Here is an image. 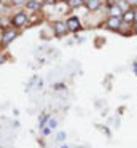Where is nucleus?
Listing matches in <instances>:
<instances>
[{"instance_id": "obj_7", "label": "nucleus", "mask_w": 137, "mask_h": 148, "mask_svg": "<svg viewBox=\"0 0 137 148\" xmlns=\"http://www.w3.org/2000/svg\"><path fill=\"white\" fill-rule=\"evenodd\" d=\"M121 14H123V10L120 8V5H113V7H110V16L120 18Z\"/></svg>"}, {"instance_id": "obj_4", "label": "nucleus", "mask_w": 137, "mask_h": 148, "mask_svg": "<svg viewBox=\"0 0 137 148\" xmlns=\"http://www.w3.org/2000/svg\"><path fill=\"white\" fill-rule=\"evenodd\" d=\"M53 27H54V32H56V35H64V34L69 30L67 24H64V23H56Z\"/></svg>"}, {"instance_id": "obj_12", "label": "nucleus", "mask_w": 137, "mask_h": 148, "mask_svg": "<svg viewBox=\"0 0 137 148\" xmlns=\"http://www.w3.org/2000/svg\"><path fill=\"white\" fill-rule=\"evenodd\" d=\"M129 5H137V0H126Z\"/></svg>"}, {"instance_id": "obj_3", "label": "nucleus", "mask_w": 137, "mask_h": 148, "mask_svg": "<svg viewBox=\"0 0 137 148\" xmlns=\"http://www.w3.org/2000/svg\"><path fill=\"white\" fill-rule=\"evenodd\" d=\"M25 21H27V16H25L24 13H18L14 18H13V24H14V26H18V27L24 26Z\"/></svg>"}, {"instance_id": "obj_8", "label": "nucleus", "mask_w": 137, "mask_h": 148, "mask_svg": "<svg viewBox=\"0 0 137 148\" xmlns=\"http://www.w3.org/2000/svg\"><path fill=\"white\" fill-rule=\"evenodd\" d=\"M123 19L126 21V23H131V21L136 19V14H134V11H126V13L123 14Z\"/></svg>"}, {"instance_id": "obj_13", "label": "nucleus", "mask_w": 137, "mask_h": 148, "mask_svg": "<svg viewBox=\"0 0 137 148\" xmlns=\"http://www.w3.org/2000/svg\"><path fill=\"white\" fill-rule=\"evenodd\" d=\"M134 14H136V21H137V10H136V11H134Z\"/></svg>"}, {"instance_id": "obj_10", "label": "nucleus", "mask_w": 137, "mask_h": 148, "mask_svg": "<svg viewBox=\"0 0 137 148\" xmlns=\"http://www.w3.org/2000/svg\"><path fill=\"white\" fill-rule=\"evenodd\" d=\"M83 3H85V0H70L69 2V5L72 8H78V7H81Z\"/></svg>"}, {"instance_id": "obj_2", "label": "nucleus", "mask_w": 137, "mask_h": 148, "mask_svg": "<svg viewBox=\"0 0 137 148\" xmlns=\"http://www.w3.org/2000/svg\"><path fill=\"white\" fill-rule=\"evenodd\" d=\"M65 24H67V27H69V30H78L80 29V21H78V18H75V16L69 18Z\"/></svg>"}, {"instance_id": "obj_1", "label": "nucleus", "mask_w": 137, "mask_h": 148, "mask_svg": "<svg viewBox=\"0 0 137 148\" xmlns=\"http://www.w3.org/2000/svg\"><path fill=\"white\" fill-rule=\"evenodd\" d=\"M120 26H121V19L120 18H116V16H110V19L107 21V27L108 29H120Z\"/></svg>"}, {"instance_id": "obj_14", "label": "nucleus", "mask_w": 137, "mask_h": 148, "mask_svg": "<svg viewBox=\"0 0 137 148\" xmlns=\"http://www.w3.org/2000/svg\"><path fill=\"white\" fill-rule=\"evenodd\" d=\"M134 32H136V34H137V24H136V29H134Z\"/></svg>"}, {"instance_id": "obj_11", "label": "nucleus", "mask_w": 137, "mask_h": 148, "mask_svg": "<svg viewBox=\"0 0 137 148\" xmlns=\"http://www.w3.org/2000/svg\"><path fill=\"white\" fill-rule=\"evenodd\" d=\"M29 0H13V3L14 5H24V3H27Z\"/></svg>"}, {"instance_id": "obj_6", "label": "nucleus", "mask_w": 137, "mask_h": 148, "mask_svg": "<svg viewBox=\"0 0 137 148\" xmlns=\"http://www.w3.org/2000/svg\"><path fill=\"white\" fill-rule=\"evenodd\" d=\"M85 3H86V7H88V10L94 11L101 7V0H85Z\"/></svg>"}, {"instance_id": "obj_5", "label": "nucleus", "mask_w": 137, "mask_h": 148, "mask_svg": "<svg viewBox=\"0 0 137 148\" xmlns=\"http://www.w3.org/2000/svg\"><path fill=\"white\" fill-rule=\"evenodd\" d=\"M14 37H16V32H14V30H10V32H6L5 35L2 37V43H3V45H8L10 42L14 40Z\"/></svg>"}, {"instance_id": "obj_9", "label": "nucleus", "mask_w": 137, "mask_h": 148, "mask_svg": "<svg viewBox=\"0 0 137 148\" xmlns=\"http://www.w3.org/2000/svg\"><path fill=\"white\" fill-rule=\"evenodd\" d=\"M38 5H40V0H30V2H27V8H29V10H37Z\"/></svg>"}]
</instances>
